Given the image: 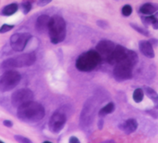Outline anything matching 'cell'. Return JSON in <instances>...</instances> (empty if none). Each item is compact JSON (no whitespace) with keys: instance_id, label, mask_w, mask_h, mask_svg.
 Masks as SVG:
<instances>
[{"instance_id":"ba28073f","label":"cell","mask_w":158,"mask_h":143,"mask_svg":"<svg viewBox=\"0 0 158 143\" xmlns=\"http://www.w3.org/2000/svg\"><path fill=\"white\" fill-rule=\"evenodd\" d=\"M31 38L32 35L29 32H17L13 34L10 39L11 48L16 52H23Z\"/></svg>"},{"instance_id":"9c48e42d","label":"cell","mask_w":158,"mask_h":143,"mask_svg":"<svg viewBox=\"0 0 158 143\" xmlns=\"http://www.w3.org/2000/svg\"><path fill=\"white\" fill-rule=\"evenodd\" d=\"M34 97L33 92L27 88L20 89L11 95V104L14 107H18L23 104L32 100Z\"/></svg>"},{"instance_id":"4fadbf2b","label":"cell","mask_w":158,"mask_h":143,"mask_svg":"<svg viewBox=\"0 0 158 143\" xmlns=\"http://www.w3.org/2000/svg\"><path fill=\"white\" fill-rule=\"evenodd\" d=\"M138 124L135 119H128L125 122L118 125V128L120 131L124 132L126 134H131L135 132L138 129Z\"/></svg>"},{"instance_id":"277c9868","label":"cell","mask_w":158,"mask_h":143,"mask_svg":"<svg viewBox=\"0 0 158 143\" xmlns=\"http://www.w3.org/2000/svg\"><path fill=\"white\" fill-rule=\"evenodd\" d=\"M36 56L35 52H29L6 59L1 64V67L4 70H12L14 68H22L30 66L35 63Z\"/></svg>"},{"instance_id":"44dd1931","label":"cell","mask_w":158,"mask_h":143,"mask_svg":"<svg viewBox=\"0 0 158 143\" xmlns=\"http://www.w3.org/2000/svg\"><path fill=\"white\" fill-rule=\"evenodd\" d=\"M130 25H131V27L133 29H135L136 32H138V33L142 34V35H143V36H149V32L148 29H144V28H142V27L139 26V25H138L137 24H135V23H131L130 24Z\"/></svg>"},{"instance_id":"2e32d148","label":"cell","mask_w":158,"mask_h":143,"mask_svg":"<svg viewBox=\"0 0 158 143\" xmlns=\"http://www.w3.org/2000/svg\"><path fill=\"white\" fill-rule=\"evenodd\" d=\"M140 12L143 15H152L158 11V4L156 3H145L140 7Z\"/></svg>"},{"instance_id":"7a4b0ae2","label":"cell","mask_w":158,"mask_h":143,"mask_svg":"<svg viewBox=\"0 0 158 143\" xmlns=\"http://www.w3.org/2000/svg\"><path fill=\"white\" fill-rule=\"evenodd\" d=\"M48 31L52 44H58L63 42L67 36V24L63 17L52 16L49 21Z\"/></svg>"},{"instance_id":"9a60e30c","label":"cell","mask_w":158,"mask_h":143,"mask_svg":"<svg viewBox=\"0 0 158 143\" xmlns=\"http://www.w3.org/2000/svg\"><path fill=\"white\" fill-rule=\"evenodd\" d=\"M50 17L47 15H42L39 16L36 22V29L40 33H44L48 29V24L50 21Z\"/></svg>"},{"instance_id":"7c38bea8","label":"cell","mask_w":158,"mask_h":143,"mask_svg":"<svg viewBox=\"0 0 158 143\" xmlns=\"http://www.w3.org/2000/svg\"><path fill=\"white\" fill-rule=\"evenodd\" d=\"M115 44L111 40H102L101 41H99L98 44L96 46V50L101 55L102 59H106L109 57V56L112 53L114 49L115 48Z\"/></svg>"},{"instance_id":"d6a6232c","label":"cell","mask_w":158,"mask_h":143,"mask_svg":"<svg viewBox=\"0 0 158 143\" xmlns=\"http://www.w3.org/2000/svg\"><path fill=\"white\" fill-rule=\"evenodd\" d=\"M149 41L150 42L151 44L153 45V48H154V47H157V45H158V40L157 39H154V38H152V39L149 40Z\"/></svg>"},{"instance_id":"e0dca14e","label":"cell","mask_w":158,"mask_h":143,"mask_svg":"<svg viewBox=\"0 0 158 143\" xmlns=\"http://www.w3.org/2000/svg\"><path fill=\"white\" fill-rule=\"evenodd\" d=\"M144 92L146 93V96L150 99L154 104V107L156 109H158V94L154 90L149 86H144Z\"/></svg>"},{"instance_id":"ac0fdd59","label":"cell","mask_w":158,"mask_h":143,"mask_svg":"<svg viewBox=\"0 0 158 143\" xmlns=\"http://www.w3.org/2000/svg\"><path fill=\"white\" fill-rule=\"evenodd\" d=\"M115 106L113 102H109L106 105L104 106L102 108L100 109V111H98V116L100 118H104V116H106L107 115L111 114L113 112L115 111Z\"/></svg>"},{"instance_id":"8fae6325","label":"cell","mask_w":158,"mask_h":143,"mask_svg":"<svg viewBox=\"0 0 158 143\" xmlns=\"http://www.w3.org/2000/svg\"><path fill=\"white\" fill-rule=\"evenodd\" d=\"M129 49L126 48L125 47L121 45H116L115 48L112 52V53L107 59L108 63L111 65L115 66L117 63H120L122 61L125 60L127 57V53Z\"/></svg>"},{"instance_id":"52a82bcc","label":"cell","mask_w":158,"mask_h":143,"mask_svg":"<svg viewBox=\"0 0 158 143\" xmlns=\"http://www.w3.org/2000/svg\"><path fill=\"white\" fill-rule=\"evenodd\" d=\"M96 111L95 100L93 97L89 98L83 106L82 111L80 116V126L84 128L89 127L94 120Z\"/></svg>"},{"instance_id":"7402d4cb","label":"cell","mask_w":158,"mask_h":143,"mask_svg":"<svg viewBox=\"0 0 158 143\" xmlns=\"http://www.w3.org/2000/svg\"><path fill=\"white\" fill-rule=\"evenodd\" d=\"M156 18L155 15H148V16H142V23L146 25V27L149 26V25H152L153 22Z\"/></svg>"},{"instance_id":"d4e9b609","label":"cell","mask_w":158,"mask_h":143,"mask_svg":"<svg viewBox=\"0 0 158 143\" xmlns=\"http://www.w3.org/2000/svg\"><path fill=\"white\" fill-rule=\"evenodd\" d=\"M15 28V25H7V24H4L2 26L0 27V33H6V32H10Z\"/></svg>"},{"instance_id":"f546056e","label":"cell","mask_w":158,"mask_h":143,"mask_svg":"<svg viewBox=\"0 0 158 143\" xmlns=\"http://www.w3.org/2000/svg\"><path fill=\"white\" fill-rule=\"evenodd\" d=\"M147 112L149 113V115H150L151 116H153V118L156 119L158 117V112L156 111H153V110H149V111H147Z\"/></svg>"},{"instance_id":"83f0119b","label":"cell","mask_w":158,"mask_h":143,"mask_svg":"<svg viewBox=\"0 0 158 143\" xmlns=\"http://www.w3.org/2000/svg\"><path fill=\"white\" fill-rule=\"evenodd\" d=\"M52 0H37V4L39 6H45L48 5Z\"/></svg>"},{"instance_id":"4dcf8cb0","label":"cell","mask_w":158,"mask_h":143,"mask_svg":"<svg viewBox=\"0 0 158 143\" xmlns=\"http://www.w3.org/2000/svg\"><path fill=\"white\" fill-rule=\"evenodd\" d=\"M69 142L70 143H80V141L77 138H76L75 136H71L69 139Z\"/></svg>"},{"instance_id":"d590c367","label":"cell","mask_w":158,"mask_h":143,"mask_svg":"<svg viewBox=\"0 0 158 143\" xmlns=\"http://www.w3.org/2000/svg\"><path fill=\"white\" fill-rule=\"evenodd\" d=\"M0 143H4V141H1V140H0Z\"/></svg>"},{"instance_id":"8992f818","label":"cell","mask_w":158,"mask_h":143,"mask_svg":"<svg viewBox=\"0 0 158 143\" xmlns=\"http://www.w3.org/2000/svg\"><path fill=\"white\" fill-rule=\"evenodd\" d=\"M133 64L129 62L127 57L125 60L115 65L113 69L114 78L117 82L130 80L133 77Z\"/></svg>"},{"instance_id":"f1b7e54d","label":"cell","mask_w":158,"mask_h":143,"mask_svg":"<svg viewBox=\"0 0 158 143\" xmlns=\"http://www.w3.org/2000/svg\"><path fill=\"white\" fill-rule=\"evenodd\" d=\"M104 120L102 118H101L97 122V127H98L99 130H102L103 127H104Z\"/></svg>"},{"instance_id":"d6986e66","label":"cell","mask_w":158,"mask_h":143,"mask_svg":"<svg viewBox=\"0 0 158 143\" xmlns=\"http://www.w3.org/2000/svg\"><path fill=\"white\" fill-rule=\"evenodd\" d=\"M18 5L15 2L14 3H10L9 5L6 6L2 8L1 11V15L3 16H11V15H15V13L18 11Z\"/></svg>"},{"instance_id":"e575fe53","label":"cell","mask_w":158,"mask_h":143,"mask_svg":"<svg viewBox=\"0 0 158 143\" xmlns=\"http://www.w3.org/2000/svg\"><path fill=\"white\" fill-rule=\"evenodd\" d=\"M155 16H156V17H158V11H156V13H155Z\"/></svg>"},{"instance_id":"484cf974","label":"cell","mask_w":158,"mask_h":143,"mask_svg":"<svg viewBox=\"0 0 158 143\" xmlns=\"http://www.w3.org/2000/svg\"><path fill=\"white\" fill-rule=\"evenodd\" d=\"M15 139L18 142L20 143H32V141L29 138H27L26 137H24L22 135H15L14 136Z\"/></svg>"},{"instance_id":"6da1fadb","label":"cell","mask_w":158,"mask_h":143,"mask_svg":"<svg viewBox=\"0 0 158 143\" xmlns=\"http://www.w3.org/2000/svg\"><path fill=\"white\" fill-rule=\"evenodd\" d=\"M45 116V109L41 104L30 100L18 107L17 116L26 124H36L41 121Z\"/></svg>"},{"instance_id":"1f68e13d","label":"cell","mask_w":158,"mask_h":143,"mask_svg":"<svg viewBox=\"0 0 158 143\" xmlns=\"http://www.w3.org/2000/svg\"><path fill=\"white\" fill-rule=\"evenodd\" d=\"M3 125L6 127H13V123L10 121V120H6L3 121Z\"/></svg>"},{"instance_id":"5bb4252c","label":"cell","mask_w":158,"mask_h":143,"mask_svg":"<svg viewBox=\"0 0 158 143\" xmlns=\"http://www.w3.org/2000/svg\"><path fill=\"white\" fill-rule=\"evenodd\" d=\"M138 48H139V50L142 52V55H144L146 57L149 58V59L154 58L155 53L154 50H153V47L149 41L140 40L138 43Z\"/></svg>"},{"instance_id":"ffe728a7","label":"cell","mask_w":158,"mask_h":143,"mask_svg":"<svg viewBox=\"0 0 158 143\" xmlns=\"http://www.w3.org/2000/svg\"><path fill=\"white\" fill-rule=\"evenodd\" d=\"M144 90L141 88H137L133 93V100L136 103H140L143 100Z\"/></svg>"},{"instance_id":"5b68a950","label":"cell","mask_w":158,"mask_h":143,"mask_svg":"<svg viewBox=\"0 0 158 143\" xmlns=\"http://www.w3.org/2000/svg\"><path fill=\"white\" fill-rule=\"evenodd\" d=\"M22 76L16 70H8L0 77V92L6 93L13 90L21 82Z\"/></svg>"},{"instance_id":"836d02e7","label":"cell","mask_w":158,"mask_h":143,"mask_svg":"<svg viewBox=\"0 0 158 143\" xmlns=\"http://www.w3.org/2000/svg\"><path fill=\"white\" fill-rule=\"evenodd\" d=\"M152 26H153V28L154 29H158V18L157 17H156V18L154 19V21L153 22V23H152Z\"/></svg>"},{"instance_id":"30bf717a","label":"cell","mask_w":158,"mask_h":143,"mask_svg":"<svg viewBox=\"0 0 158 143\" xmlns=\"http://www.w3.org/2000/svg\"><path fill=\"white\" fill-rule=\"evenodd\" d=\"M67 123V116L62 111H55L50 117L48 128L53 134H59L64 128Z\"/></svg>"},{"instance_id":"cb8c5ba5","label":"cell","mask_w":158,"mask_h":143,"mask_svg":"<svg viewBox=\"0 0 158 143\" xmlns=\"http://www.w3.org/2000/svg\"><path fill=\"white\" fill-rule=\"evenodd\" d=\"M132 11H133V9L131 7V6L125 5L122 8V15L124 17H129L132 14Z\"/></svg>"},{"instance_id":"4316f807","label":"cell","mask_w":158,"mask_h":143,"mask_svg":"<svg viewBox=\"0 0 158 143\" xmlns=\"http://www.w3.org/2000/svg\"><path fill=\"white\" fill-rule=\"evenodd\" d=\"M97 25H98L100 28H101V29H106L108 28V23L107 22H105V21H103V20H98L97 22Z\"/></svg>"},{"instance_id":"3957f363","label":"cell","mask_w":158,"mask_h":143,"mask_svg":"<svg viewBox=\"0 0 158 143\" xmlns=\"http://www.w3.org/2000/svg\"><path fill=\"white\" fill-rule=\"evenodd\" d=\"M102 58L97 50H89L81 54L76 59L75 66L79 71L90 72L101 63Z\"/></svg>"},{"instance_id":"603a6c76","label":"cell","mask_w":158,"mask_h":143,"mask_svg":"<svg viewBox=\"0 0 158 143\" xmlns=\"http://www.w3.org/2000/svg\"><path fill=\"white\" fill-rule=\"evenodd\" d=\"M22 9L24 15H27L32 10V4L29 1H25L22 3Z\"/></svg>"}]
</instances>
